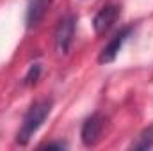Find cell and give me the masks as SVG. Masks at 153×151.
<instances>
[{
    "label": "cell",
    "instance_id": "7",
    "mask_svg": "<svg viewBox=\"0 0 153 151\" xmlns=\"http://www.w3.org/2000/svg\"><path fill=\"white\" fill-rule=\"evenodd\" d=\"M150 148H153V126L146 128L139 135V141L132 144V150H150Z\"/></svg>",
    "mask_w": 153,
    "mask_h": 151
},
{
    "label": "cell",
    "instance_id": "4",
    "mask_svg": "<svg viewBox=\"0 0 153 151\" xmlns=\"http://www.w3.org/2000/svg\"><path fill=\"white\" fill-rule=\"evenodd\" d=\"M132 27H123L121 30H117L112 38L109 39V43L102 48V52H100V57H98V62L100 64H111V62H114L116 57H117V53H119V50L123 48V44H125V41L128 39V36L132 34Z\"/></svg>",
    "mask_w": 153,
    "mask_h": 151
},
{
    "label": "cell",
    "instance_id": "2",
    "mask_svg": "<svg viewBox=\"0 0 153 151\" xmlns=\"http://www.w3.org/2000/svg\"><path fill=\"white\" fill-rule=\"evenodd\" d=\"M75 29H76V18L73 14H68L59 21V25L55 29V36H53L57 53L66 55L70 52V48L73 44V39H75Z\"/></svg>",
    "mask_w": 153,
    "mask_h": 151
},
{
    "label": "cell",
    "instance_id": "6",
    "mask_svg": "<svg viewBox=\"0 0 153 151\" xmlns=\"http://www.w3.org/2000/svg\"><path fill=\"white\" fill-rule=\"evenodd\" d=\"M53 0H29L27 4V13H25V23L27 29H34L43 21V18L46 16L50 5Z\"/></svg>",
    "mask_w": 153,
    "mask_h": 151
},
{
    "label": "cell",
    "instance_id": "5",
    "mask_svg": "<svg viewBox=\"0 0 153 151\" xmlns=\"http://www.w3.org/2000/svg\"><path fill=\"white\" fill-rule=\"evenodd\" d=\"M119 14H121V7H119L117 4H107V5H103V7L96 13V16H94V20H93L94 32H96V34H105V32L116 23V20L119 18Z\"/></svg>",
    "mask_w": 153,
    "mask_h": 151
},
{
    "label": "cell",
    "instance_id": "1",
    "mask_svg": "<svg viewBox=\"0 0 153 151\" xmlns=\"http://www.w3.org/2000/svg\"><path fill=\"white\" fill-rule=\"evenodd\" d=\"M52 107H53V101L50 98H43L34 101L29 110L23 115V121L20 124V130L16 133V144L18 146H27L29 141L34 137V133L38 132L39 128L43 126V123L46 121V117L52 112Z\"/></svg>",
    "mask_w": 153,
    "mask_h": 151
},
{
    "label": "cell",
    "instance_id": "9",
    "mask_svg": "<svg viewBox=\"0 0 153 151\" xmlns=\"http://www.w3.org/2000/svg\"><path fill=\"white\" fill-rule=\"evenodd\" d=\"M41 148H46V150H66L68 144L66 142H48V144H43Z\"/></svg>",
    "mask_w": 153,
    "mask_h": 151
},
{
    "label": "cell",
    "instance_id": "3",
    "mask_svg": "<svg viewBox=\"0 0 153 151\" xmlns=\"http://www.w3.org/2000/svg\"><path fill=\"white\" fill-rule=\"evenodd\" d=\"M105 121L107 119L100 112H94L89 117H85V121L82 123V130H80V139L85 148H93L100 142L103 128H105Z\"/></svg>",
    "mask_w": 153,
    "mask_h": 151
},
{
    "label": "cell",
    "instance_id": "8",
    "mask_svg": "<svg viewBox=\"0 0 153 151\" xmlns=\"http://www.w3.org/2000/svg\"><path fill=\"white\" fill-rule=\"evenodd\" d=\"M41 71H43V68H41V64H39V62L32 64V66L29 68L27 75L23 76V85H25V87H29V85H34V84L39 80V76H41Z\"/></svg>",
    "mask_w": 153,
    "mask_h": 151
}]
</instances>
